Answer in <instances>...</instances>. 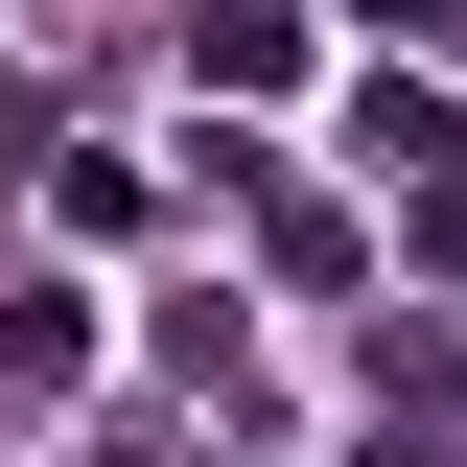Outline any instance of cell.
Instances as JSON below:
<instances>
[{
    "instance_id": "obj_1",
    "label": "cell",
    "mask_w": 467,
    "mask_h": 467,
    "mask_svg": "<svg viewBox=\"0 0 467 467\" xmlns=\"http://www.w3.org/2000/svg\"><path fill=\"white\" fill-rule=\"evenodd\" d=\"M350 164L374 187H467V94L444 70H374V94H350Z\"/></svg>"
},
{
    "instance_id": "obj_2",
    "label": "cell",
    "mask_w": 467,
    "mask_h": 467,
    "mask_svg": "<svg viewBox=\"0 0 467 467\" xmlns=\"http://www.w3.org/2000/svg\"><path fill=\"white\" fill-rule=\"evenodd\" d=\"M281 70H304V0H187V94H234V117H257Z\"/></svg>"
},
{
    "instance_id": "obj_3",
    "label": "cell",
    "mask_w": 467,
    "mask_h": 467,
    "mask_svg": "<svg viewBox=\"0 0 467 467\" xmlns=\"http://www.w3.org/2000/svg\"><path fill=\"white\" fill-rule=\"evenodd\" d=\"M350 374H374V420H467V327H444V304L350 327Z\"/></svg>"
},
{
    "instance_id": "obj_4",
    "label": "cell",
    "mask_w": 467,
    "mask_h": 467,
    "mask_svg": "<svg viewBox=\"0 0 467 467\" xmlns=\"http://www.w3.org/2000/svg\"><path fill=\"white\" fill-rule=\"evenodd\" d=\"M70 374H94V281H24L0 304V398H70Z\"/></svg>"
},
{
    "instance_id": "obj_5",
    "label": "cell",
    "mask_w": 467,
    "mask_h": 467,
    "mask_svg": "<svg viewBox=\"0 0 467 467\" xmlns=\"http://www.w3.org/2000/svg\"><path fill=\"white\" fill-rule=\"evenodd\" d=\"M257 257H281V281H304V304H350V281H374V234H350V211H327V187H257Z\"/></svg>"
},
{
    "instance_id": "obj_6",
    "label": "cell",
    "mask_w": 467,
    "mask_h": 467,
    "mask_svg": "<svg viewBox=\"0 0 467 467\" xmlns=\"http://www.w3.org/2000/svg\"><path fill=\"white\" fill-rule=\"evenodd\" d=\"M47 211H70V234H140L164 164H140V140H47Z\"/></svg>"
},
{
    "instance_id": "obj_7",
    "label": "cell",
    "mask_w": 467,
    "mask_h": 467,
    "mask_svg": "<svg viewBox=\"0 0 467 467\" xmlns=\"http://www.w3.org/2000/svg\"><path fill=\"white\" fill-rule=\"evenodd\" d=\"M234 444H257L234 398H140V420H94V467H234Z\"/></svg>"
},
{
    "instance_id": "obj_8",
    "label": "cell",
    "mask_w": 467,
    "mask_h": 467,
    "mask_svg": "<svg viewBox=\"0 0 467 467\" xmlns=\"http://www.w3.org/2000/svg\"><path fill=\"white\" fill-rule=\"evenodd\" d=\"M398 257H420V281H467V187H398Z\"/></svg>"
},
{
    "instance_id": "obj_9",
    "label": "cell",
    "mask_w": 467,
    "mask_h": 467,
    "mask_svg": "<svg viewBox=\"0 0 467 467\" xmlns=\"http://www.w3.org/2000/svg\"><path fill=\"white\" fill-rule=\"evenodd\" d=\"M350 467H467V444H444V420H374V444H350Z\"/></svg>"
},
{
    "instance_id": "obj_10",
    "label": "cell",
    "mask_w": 467,
    "mask_h": 467,
    "mask_svg": "<svg viewBox=\"0 0 467 467\" xmlns=\"http://www.w3.org/2000/svg\"><path fill=\"white\" fill-rule=\"evenodd\" d=\"M24 140H70V117H47V94H24V70H0V164H24Z\"/></svg>"
},
{
    "instance_id": "obj_11",
    "label": "cell",
    "mask_w": 467,
    "mask_h": 467,
    "mask_svg": "<svg viewBox=\"0 0 467 467\" xmlns=\"http://www.w3.org/2000/svg\"><path fill=\"white\" fill-rule=\"evenodd\" d=\"M350 24H374V47H398V24H467V0H350Z\"/></svg>"
}]
</instances>
